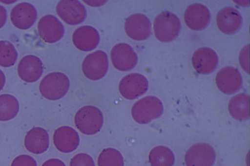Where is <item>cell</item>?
<instances>
[{
	"label": "cell",
	"mask_w": 250,
	"mask_h": 166,
	"mask_svg": "<svg viewBox=\"0 0 250 166\" xmlns=\"http://www.w3.org/2000/svg\"><path fill=\"white\" fill-rule=\"evenodd\" d=\"M72 41L78 49L83 51H89L97 46L100 36L95 28L90 26H83L74 32Z\"/></svg>",
	"instance_id": "19"
},
{
	"label": "cell",
	"mask_w": 250,
	"mask_h": 166,
	"mask_svg": "<svg viewBox=\"0 0 250 166\" xmlns=\"http://www.w3.org/2000/svg\"><path fill=\"white\" fill-rule=\"evenodd\" d=\"M210 18V12L205 5L195 3L189 5L184 14L186 25L191 29L200 31L208 24Z\"/></svg>",
	"instance_id": "16"
},
{
	"label": "cell",
	"mask_w": 250,
	"mask_h": 166,
	"mask_svg": "<svg viewBox=\"0 0 250 166\" xmlns=\"http://www.w3.org/2000/svg\"><path fill=\"white\" fill-rule=\"evenodd\" d=\"M20 109L17 99L9 94L0 95V121H7L15 118Z\"/></svg>",
	"instance_id": "22"
},
{
	"label": "cell",
	"mask_w": 250,
	"mask_h": 166,
	"mask_svg": "<svg viewBox=\"0 0 250 166\" xmlns=\"http://www.w3.org/2000/svg\"><path fill=\"white\" fill-rule=\"evenodd\" d=\"M215 81L219 90L227 94L236 92L241 88L242 84L240 73L232 67L221 69L216 74Z\"/></svg>",
	"instance_id": "11"
},
{
	"label": "cell",
	"mask_w": 250,
	"mask_h": 166,
	"mask_svg": "<svg viewBox=\"0 0 250 166\" xmlns=\"http://www.w3.org/2000/svg\"><path fill=\"white\" fill-rule=\"evenodd\" d=\"M70 83L67 76L60 72H53L46 75L39 85L42 95L50 100H57L67 92Z\"/></svg>",
	"instance_id": "3"
},
{
	"label": "cell",
	"mask_w": 250,
	"mask_h": 166,
	"mask_svg": "<svg viewBox=\"0 0 250 166\" xmlns=\"http://www.w3.org/2000/svg\"><path fill=\"white\" fill-rule=\"evenodd\" d=\"M53 143L56 148L63 153H70L78 147L80 138L72 128L64 126L57 129L53 134Z\"/></svg>",
	"instance_id": "13"
},
{
	"label": "cell",
	"mask_w": 250,
	"mask_h": 166,
	"mask_svg": "<svg viewBox=\"0 0 250 166\" xmlns=\"http://www.w3.org/2000/svg\"><path fill=\"white\" fill-rule=\"evenodd\" d=\"M58 15L66 23L77 25L86 17V11L82 3L76 0H62L56 6Z\"/></svg>",
	"instance_id": "8"
},
{
	"label": "cell",
	"mask_w": 250,
	"mask_h": 166,
	"mask_svg": "<svg viewBox=\"0 0 250 166\" xmlns=\"http://www.w3.org/2000/svg\"><path fill=\"white\" fill-rule=\"evenodd\" d=\"M98 166H124L122 155L117 149L108 148L104 149L99 155Z\"/></svg>",
	"instance_id": "24"
},
{
	"label": "cell",
	"mask_w": 250,
	"mask_h": 166,
	"mask_svg": "<svg viewBox=\"0 0 250 166\" xmlns=\"http://www.w3.org/2000/svg\"><path fill=\"white\" fill-rule=\"evenodd\" d=\"M216 22L222 32L230 35L237 32L241 28L242 18L236 9L228 7L221 9L218 13Z\"/></svg>",
	"instance_id": "18"
},
{
	"label": "cell",
	"mask_w": 250,
	"mask_h": 166,
	"mask_svg": "<svg viewBox=\"0 0 250 166\" xmlns=\"http://www.w3.org/2000/svg\"><path fill=\"white\" fill-rule=\"evenodd\" d=\"M148 160L151 166H172L175 158L173 153L169 148L159 146L150 150Z\"/></svg>",
	"instance_id": "23"
},
{
	"label": "cell",
	"mask_w": 250,
	"mask_h": 166,
	"mask_svg": "<svg viewBox=\"0 0 250 166\" xmlns=\"http://www.w3.org/2000/svg\"><path fill=\"white\" fill-rule=\"evenodd\" d=\"M84 2H85L86 3L93 6H100L103 4L104 3L106 2V1L104 0H98V1H90V0H84Z\"/></svg>",
	"instance_id": "31"
},
{
	"label": "cell",
	"mask_w": 250,
	"mask_h": 166,
	"mask_svg": "<svg viewBox=\"0 0 250 166\" xmlns=\"http://www.w3.org/2000/svg\"><path fill=\"white\" fill-rule=\"evenodd\" d=\"M40 37L46 42L53 43L59 41L63 36V25L55 16L48 15L42 17L38 23Z\"/></svg>",
	"instance_id": "10"
},
{
	"label": "cell",
	"mask_w": 250,
	"mask_h": 166,
	"mask_svg": "<svg viewBox=\"0 0 250 166\" xmlns=\"http://www.w3.org/2000/svg\"><path fill=\"white\" fill-rule=\"evenodd\" d=\"M18 58L17 52L13 45L8 41H0V66L9 67L13 66Z\"/></svg>",
	"instance_id": "25"
},
{
	"label": "cell",
	"mask_w": 250,
	"mask_h": 166,
	"mask_svg": "<svg viewBox=\"0 0 250 166\" xmlns=\"http://www.w3.org/2000/svg\"><path fill=\"white\" fill-rule=\"evenodd\" d=\"M111 59L114 67L121 71H126L136 66L138 57L132 48L128 44H116L111 51Z\"/></svg>",
	"instance_id": "9"
},
{
	"label": "cell",
	"mask_w": 250,
	"mask_h": 166,
	"mask_svg": "<svg viewBox=\"0 0 250 166\" xmlns=\"http://www.w3.org/2000/svg\"><path fill=\"white\" fill-rule=\"evenodd\" d=\"M74 123L76 128L82 133L91 135L100 131L103 125L104 117L98 108L91 105L85 106L76 113Z\"/></svg>",
	"instance_id": "1"
},
{
	"label": "cell",
	"mask_w": 250,
	"mask_h": 166,
	"mask_svg": "<svg viewBox=\"0 0 250 166\" xmlns=\"http://www.w3.org/2000/svg\"><path fill=\"white\" fill-rule=\"evenodd\" d=\"M24 145L26 149L35 154L43 153L49 145V135L46 130L41 127H34L25 136Z\"/></svg>",
	"instance_id": "20"
},
{
	"label": "cell",
	"mask_w": 250,
	"mask_h": 166,
	"mask_svg": "<svg viewBox=\"0 0 250 166\" xmlns=\"http://www.w3.org/2000/svg\"><path fill=\"white\" fill-rule=\"evenodd\" d=\"M215 157L212 147L206 143H198L188 148L185 161L187 166H212Z\"/></svg>",
	"instance_id": "7"
},
{
	"label": "cell",
	"mask_w": 250,
	"mask_h": 166,
	"mask_svg": "<svg viewBox=\"0 0 250 166\" xmlns=\"http://www.w3.org/2000/svg\"><path fill=\"white\" fill-rule=\"evenodd\" d=\"M42 166H66L65 164L61 160L52 158L45 161Z\"/></svg>",
	"instance_id": "29"
},
{
	"label": "cell",
	"mask_w": 250,
	"mask_h": 166,
	"mask_svg": "<svg viewBox=\"0 0 250 166\" xmlns=\"http://www.w3.org/2000/svg\"><path fill=\"white\" fill-rule=\"evenodd\" d=\"M5 77L3 73L0 70V91L4 86Z\"/></svg>",
	"instance_id": "32"
},
{
	"label": "cell",
	"mask_w": 250,
	"mask_h": 166,
	"mask_svg": "<svg viewBox=\"0 0 250 166\" xmlns=\"http://www.w3.org/2000/svg\"><path fill=\"white\" fill-rule=\"evenodd\" d=\"M37 13L33 5L28 2H21L13 7L10 13L12 24L17 28L26 30L35 23Z\"/></svg>",
	"instance_id": "14"
},
{
	"label": "cell",
	"mask_w": 250,
	"mask_h": 166,
	"mask_svg": "<svg viewBox=\"0 0 250 166\" xmlns=\"http://www.w3.org/2000/svg\"><path fill=\"white\" fill-rule=\"evenodd\" d=\"M249 95L240 93L233 96L228 106L231 116L238 120H245L249 118Z\"/></svg>",
	"instance_id": "21"
},
{
	"label": "cell",
	"mask_w": 250,
	"mask_h": 166,
	"mask_svg": "<svg viewBox=\"0 0 250 166\" xmlns=\"http://www.w3.org/2000/svg\"><path fill=\"white\" fill-rule=\"evenodd\" d=\"M10 166H37V164L32 157L26 154H22L15 158Z\"/></svg>",
	"instance_id": "27"
},
{
	"label": "cell",
	"mask_w": 250,
	"mask_h": 166,
	"mask_svg": "<svg viewBox=\"0 0 250 166\" xmlns=\"http://www.w3.org/2000/svg\"><path fill=\"white\" fill-rule=\"evenodd\" d=\"M70 166H95L92 158L88 154L80 153L75 155L70 160Z\"/></svg>",
	"instance_id": "26"
},
{
	"label": "cell",
	"mask_w": 250,
	"mask_h": 166,
	"mask_svg": "<svg viewBox=\"0 0 250 166\" xmlns=\"http://www.w3.org/2000/svg\"><path fill=\"white\" fill-rule=\"evenodd\" d=\"M17 71L22 80L27 83H33L37 81L43 73L42 63L37 56L27 55L20 61Z\"/></svg>",
	"instance_id": "15"
},
{
	"label": "cell",
	"mask_w": 250,
	"mask_h": 166,
	"mask_svg": "<svg viewBox=\"0 0 250 166\" xmlns=\"http://www.w3.org/2000/svg\"><path fill=\"white\" fill-rule=\"evenodd\" d=\"M108 68L106 54L102 51H97L88 55L82 63V71L86 77L92 80H98L106 74Z\"/></svg>",
	"instance_id": "5"
},
{
	"label": "cell",
	"mask_w": 250,
	"mask_h": 166,
	"mask_svg": "<svg viewBox=\"0 0 250 166\" xmlns=\"http://www.w3.org/2000/svg\"><path fill=\"white\" fill-rule=\"evenodd\" d=\"M148 87V81L143 75L132 73L121 79L119 84V91L125 98L132 100L144 94Z\"/></svg>",
	"instance_id": "6"
},
{
	"label": "cell",
	"mask_w": 250,
	"mask_h": 166,
	"mask_svg": "<svg viewBox=\"0 0 250 166\" xmlns=\"http://www.w3.org/2000/svg\"><path fill=\"white\" fill-rule=\"evenodd\" d=\"M161 101L154 96L142 98L133 105L131 112L133 119L141 124H147L160 117L163 112Z\"/></svg>",
	"instance_id": "2"
},
{
	"label": "cell",
	"mask_w": 250,
	"mask_h": 166,
	"mask_svg": "<svg viewBox=\"0 0 250 166\" xmlns=\"http://www.w3.org/2000/svg\"><path fill=\"white\" fill-rule=\"evenodd\" d=\"M125 29L131 38L136 40H145L150 35V22L143 14H132L126 19Z\"/></svg>",
	"instance_id": "12"
},
{
	"label": "cell",
	"mask_w": 250,
	"mask_h": 166,
	"mask_svg": "<svg viewBox=\"0 0 250 166\" xmlns=\"http://www.w3.org/2000/svg\"><path fill=\"white\" fill-rule=\"evenodd\" d=\"M239 62L243 70L249 73V45L246 46L241 51Z\"/></svg>",
	"instance_id": "28"
},
{
	"label": "cell",
	"mask_w": 250,
	"mask_h": 166,
	"mask_svg": "<svg viewBox=\"0 0 250 166\" xmlns=\"http://www.w3.org/2000/svg\"><path fill=\"white\" fill-rule=\"evenodd\" d=\"M191 60L195 70L204 74L212 73L216 68L218 62L216 52L208 47L197 49L193 54Z\"/></svg>",
	"instance_id": "17"
},
{
	"label": "cell",
	"mask_w": 250,
	"mask_h": 166,
	"mask_svg": "<svg viewBox=\"0 0 250 166\" xmlns=\"http://www.w3.org/2000/svg\"><path fill=\"white\" fill-rule=\"evenodd\" d=\"M7 19V12L2 6L0 5V28L5 24Z\"/></svg>",
	"instance_id": "30"
},
{
	"label": "cell",
	"mask_w": 250,
	"mask_h": 166,
	"mask_svg": "<svg viewBox=\"0 0 250 166\" xmlns=\"http://www.w3.org/2000/svg\"><path fill=\"white\" fill-rule=\"evenodd\" d=\"M181 23L174 14L163 12L158 15L154 22V31L157 39L162 42L173 40L179 35Z\"/></svg>",
	"instance_id": "4"
}]
</instances>
